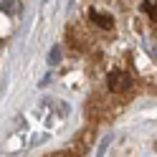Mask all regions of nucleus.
I'll return each mask as SVG.
<instances>
[{"label":"nucleus","instance_id":"nucleus-1","mask_svg":"<svg viewBox=\"0 0 157 157\" xmlns=\"http://www.w3.org/2000/svg\"><path fill=\"white\" fill-rule=\"evenodd\" d=\"M132 81H134L132 74H127V71H112V74H109V81H106V84H109V89H112V91H127V89L132 86Z\"/></svg>","mask_w":157,"mask_h":157}]
</instances>
